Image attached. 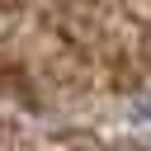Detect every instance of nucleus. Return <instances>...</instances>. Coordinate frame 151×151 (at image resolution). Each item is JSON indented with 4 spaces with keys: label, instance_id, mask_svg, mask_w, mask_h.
Here are the masks:
<instances>
[{
    "label": "nucleus",
    "instance_id": "1",
    "mask_svg": "<svg viewBox=\"0 0 151 151\" xmlns=\"http://www.w3.org/2000/svg\"><path fill=\"white\" fill-rule=\"evenodd\" d=\"M80 151H104V146H80Z\"/></svg>",
    "mask_w": 151,
    "mask_h": 151
}]
</instances>
